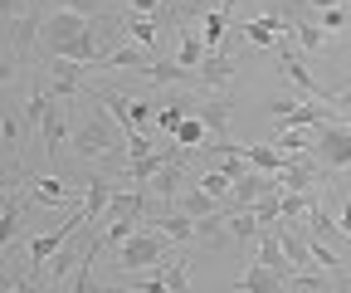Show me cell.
I'll list each match as a JSON object with an SVG mask.
<instances>
[{
	"mask_svg": "<svg viewBox=\"0 0 351 293\" xmlns=\"http://www.w3.org/2000/svg\"><path fill=\"white\" fill-rule=\"evenodd\" d=\"M39 49H44V59H73V64H93V69L103 64L93 15H83L73 5L49 10L39 20Z\"/></svg>",
	"mask_w": 351,
	"mask_h": 293,
	"instance_id": "cell-1",
	"label": "cell"
},
{
	"mask_svg": "<svg viewBox=\"0 0 351 293\" xmlns=\"http://www.w3.org/2000/svg\"><path fill=\"white\" fill-rule=\"evenodd\" d=\"M142 211H147V191H117L108 215L98 220V239L103 244H122L142 230Z\"/></svg>",
	"mask_w": 351,
	"mask_h": 293,
	"instance_id": "cell-2",
	"label": "cell"
},
{
	"mask_svg": "<svg viewBox=\"0 0 351 293\" xmlns=\"http://www.w3.org/2000/svg\"><path fill=\"white\" fill-rule=\"evenodd\" d=\"M73 147H78V161H112V166H122V156H117V128H112L108 113L88 117L83 128L73 132Z\"/></svg>",
	"mask_w": 351,
	"mask_h": 293,
	"instance_id": "cell-3",
	"label": "cell"
},
{
	"mask_svg": "<svg viewBox=\"0 0 351 293\" xmlns=\"http://www.w3.org/2000/svg\"><path fill=\"white\" fill-rule=\"evenodd\" d=\"M166 235L161 230H137L132 239H122L117 244V269H127V274H142V269H152V264H166Z\"/></svg>",
	"mask_w": 351,
	"mask_h": 293,
	"instance_id": "cell-4",
	"label": "cell"
},
{
	"mask_svg": "<svg viewBox=\"0 0 351 293\" xmlns=\"http://www.w3.org/2000/svg\"><path fill=\"white\" fill-rule=\"evenodd\" d=\"M313 161L322 166V172H346V166H351V128H346V122H337V128H317Z\"/></svg>",
	"mask_w": 351,
	"mask_h": 293,
	"instance_id": "cell-5",
	"label": "cell"
},
{
	"mask_svg": "<svg viewBox=\"0 0 351 293\" xmlns=\"http://www.w3.org/2000/svg\"><path fill=\"white\" fill-rule=\"evenodd\" d=\"M83 69H93V64H73V59H49V78H39V89L49 93L54 103H59V98H73V93H83Z\"/></svg>",
	"mask_w": 351,
	"mask_h": 293,
	"instance_id": "cell-6",
	"label": "cell"
},
{
	"mask_svg": "<svg viewBox=\"0 0 351 293\" xmlns=\"http://www.w3.org/2000/svg\"><path fill=\"white\" fill-rule=\"evenodd\" d=\"M278 239H283V255L298 274H313V244H307V220H278Z\"/></svg>",
	"mask_w": 351,
	"mask_h": 293,
	"instance_id": "cell-7",
	"label": "cell"
},
{
	"mask_svg": "<svg viewBox=\"0 0 351 293\" xmlns=\"http://www.w3.org/2000/svg\"><path fill=\"white\" fill-rule=\"evenodd\" d=\"M78 230H93V225L83 220V211H78L73 220L54 225L49 235H39V239H29V264H44V259H54V255H59V249H64V244H69V239H73Z\"/></svg>",
	"mask_w": 351,
	"mask_h": 293,
	"instance_id": "cell-8",
	"label": "cell"
},
{
	"mask_svg": "<svg viewBox=\"0 0 351 293\" xmlns=\"http://www.w3.org/2000/svg\"><path fill=\"white\" fill-rule=\"evenodd\" d=\"M244 30V39H249V45H283V39H288V20L278 15V0H269V15H258V20H249V25H239Z\"/></svg>",
	"mask_w": 351,
	"mask_h": 293,
	"instance_id": "cell-9",
	"label": "cell"
},
{
	"mask_svg": "<svg viewBox=\"0 0 351 293\" xmlns=\"http://www.w3.org/2000/svg\"><path fill=\"white\" fill-rule=\"evenodd\" d=\"M186 279H191V264H186V259H166V269H156V274L137 279L132 288H137V293H191V288H186Z\"/></svg>",
	"mask_w": 351,
	"mask_h": 293,
	"instance_id": "cell-10",
	"label": "cell"
},
{
	"mask_svg": "<svg viewBox=\"0 0 351 293\" xmlns=\"http://www.w3.org/2000/svg\"><path fill=\"white\" fill-rule=\"evenodd\" d=\"M191 117H200L205 128H210V152H230V142H225V128H230V103H225V98H205V103H195V108H191Z\"/></svg>",
	"mask_w": 351,
	"mask_h": 293,
	"instance_id": "cell-11",
	"label": "cell"
},
{
	"mask_svg": "<svg viewBox=\"0 0 351 293\" xmlns=\"http://www.w3.org/2000/svg\"><path fill=\"white\" fill-rule=\"evenodd\" d=\"M298 274L293 269H269V264H254L244 279H239V293H283Z\"/></svg>",
	"mask_w": 351,
	"mask_h": 293,
	"instance_id": "cell-12",
	"label": "cell"
},
{
	"mask_svg": "<svg viewBox=\"0 0 351 293\" xmlns=\"http://www.w3.org/2000/svg\"><path fill=\"white\" fill-rule=\"evenodd\" d=\"M234 73H239V64L234 59H225V54H210L205 64H200V73H195V89H230L234 83Z\"/></svg>",
	"mask_w": 351,
	"mask_h": 293,
	"instance_id": "cell-13",
	"label": "cell"
},
{
	"mask_svg": "<svg viewBox=\"0 0 351 293\" xmlns=\"http://www.w3.org/2000/svg\"><path fill=\"white\" fill-rule=\"evenodd\" d=\"M112 196H117V191H112V181H108V176H93V181H88V196H83V220L93 225V230H98V220L108 215Z\"/></svg>",
	"mask_w": 351,
	"mask_h": 293,
	"instance_id": "cell-14",
	"label": "cell"
},
{
	"mask_svg": "<svg viewBox=\"0 0 351 293\" xmlns=\"http://www.w3.org/2000/svg\"><path fill=\"white\" fill-rule=\"evenodd\" d=\"M156 59H152V49H142V45H117L112 54H103V64L98 69H132V73H147Z\"/></svg>",
	"mask_w": 351,
	"mask_h": 293,
	"instance_id": "cell-15",
	"label": "cell"
},
{
	"mask_svg": "<svg viewBox=\"0 0 351 293\" xmlns=\"http://www.w3.org/2000/svg\"><path fill=\"white\" fill-rule=\"evenodd\" d=\"M152 225H156L171 244H186V239H195V225H200V220H191L186 211H156V220H152Z\"/></svg>",
	"mask_w": 351,
	"mask_h": 293,
	"instance_id": "cell-16",
	"label": "cell"
},
{
	"mask_svg": "<svg viewBox=\"0 0 351 293\" xmlns=\"http://www.w3.org/2000/svg\"><path fill=\"white\" fill-rule=\"evenodd\" d=\"M176 186H181V161H166V166H161V172H156L142 191H147V196H156V200H161V211H166L171 196H176Z\"/></svg>",
	"mask_w": 351,
	"mask_h": 293,
	"instance_id": "cell-17",
	"label": "cell"
},
{
	"mask_svg": "<svg viewBox=\"0 0 351 293\" xmlns=\"http://www.w3.org/2000/svg\"><path fill=\"white\" fill-rule=\"evenodd\" d=\"M39 137H44V156H49V161H59V156H64V108H59V103L49 108V117H44Z\"/></svg>",
	"mask_w": 351,
	"mask_h": 293,
	"instance_id": "cell-18",
	"label": "cell"
},
{
	"mask_svg": "<svg viewBox=\"0 0 351 293\" xmlns=\"http://www.w3.org/2000/svg\"><path fill=\"white\" fill-rule=\"evenodd\" d=\"M244 161L254 166V172H274V176H283L288 172V152H278V147H244Z\"/></svg>",
	"mask_w": 351,
	"mask_h": 293,
	"instance_id": "cell-19",
	"label": "cell"
},
{
	"mask_svg": "<svg viewBox=\"0 0 351 293\" xmlns=\"http://www.w3.org/2000/svg\"><path fill=\"white\" fill-rule=\"evenodd\" d=\"M258 264H269V269H293L288 255H283V239H278V225H269L258 235ZM298 274V269H293Z\"/></svg>",
	"mask_w": 351,
	"mask_h": 293,
	"instance_id": "cell-20",
	"label": "cell"
},
{
	"mask_svg": "<svg viewBox=\"0 0 351 293\" xmlns=\"http://www.w3.org/2000/svg\"><path fill=\"white\" fill-rule=\"evenodd\" d=\"M29 200H39V205H64V200H73V191H69L59 176H39V181H29Z\"/></svg>",
	"mask_w": 351,
	"mask_h": 293,
	"instance_id": "cell-21",
	"label": "cell"
},
{
	"mask_svg": "<svg viewBox=\"0 0 351 293\" xmlns=\"http://www.w3.org/2000/svg\"><path fill=\"white\" fill-rule=\"evenodd\" d=\"M156 15H132L122 20V34H132V45H142V49H156Z\"/></svg>",
	"mask_w": 351,
	"mask_h": 293,
	"instance_id": "cell-22",
	"label": "cell"
},
{
	"mask_svg": "<svg viewBox=\"0 0 351 293\" xmlns=\"http://www.w3.org/2000/svg\"><path fill=\"white\" fill-rule=\"evenodd\" d=\"M181 211H186L191 220H205V215H219V200H215L210 191H200V186H195V191H186V196H181Z\"/></svg>",
	"mask_w": 351,
	"mask_h": 293,
	"instance_id": "cell-23",
	"label": "cell"
},
{
	"mask_svg": "<svg viewBox=\"0 0 351 293\" xmlns=\"http://www.w3.org/2000/svg\"><path fill=\"white\" fill-rule=\"evenodd\" d=\"M230 5H234V0H225V5H215L205 15V45H210V54L219 49V39H225V30H230Z\"/></svg>",
	"mask_w": 351,
	"mask_h": 293,
	"instance_id": "cell-24",
	"label": "cell"
},
{
	"mask_svg": "<svg viewBox=\"0 0 351 293\" xmlns=\"http://www.w3.org/2000/svg\"><path fill=\"white\" fill-rule=\"evenodd\" d=\"M20 220H25V205H20V196H10L0 205V244H10L20 235Z\"/></svg>",
	"mask_w": 351,
	"mask_h": 293,
	"instance_id": "cell-25",
	"label": "cell"
},
{
	"mask_svg": "<svg viewBox=\"0 0 351 293\" xmlns=\"http://www.w3.org/2000/svg\"><path fill=\"white\" fill-rule=\"evenodd\" d=\"M293 39H298V49H322L327 45V30L322 25H313V20H293V30H288Z\"/></svg>",
	"mask_w": 351,
	"mask_h": 293,
	"instance_id": "cell-26",
	"label": "cell"
},
{
	"mask_svg": "<svg viewBox=\"0 0 351 293\" xmlns=\"http://www.w3.org/2000/svg\"><path fill=\"white\" fill-rule=\"evenodd\" d=\"M142 78H152V83H195V78H191L181 64H176V59H156V64H152Z\"/></svg>",
	"mask_w": 351,
	"mask_h": 293,
	"instance_id": "cell-27",
	"label": "cell"
},
{
	"mask_svg": "<svg viewBox=\"0 0 351 293\" xmlns=\"http://www.w3.org/2000/svg\"><path fill=\"white\" fill-rule=\"evenodd\" d=\"M73 264H78V244H73V239H69V244H64V249H59V255H54V259H49V274H44V283H49V288H54V283H59V279H64V274H69V269H73Z\"/></svg>",
	"mask_w": 351,
	"mask_h": 293,
	"instance_id": "cell-28",
	"label": "cell"
},
{
	"mask_svg": "<svg viewBox=\"0 0 351 293\" xmlns=\"http://www.w3.org/2000/svg\"><path fill=\"white\" fill-rule=\"evenodd\" d=\"M176 142H181L186 152H191V147H210V128H205L200 117H186V122H181V132H176Z\"/></svg>",
	"mask_w": 351,
	"mask_h": 293,
	"instance_id": "cell-29",
	"label": "cell"
},
{
	"mask_svg": "<svg viewBox=\"0 0 351 293\" xmlns=\"http://www.w3.org/2000/svg\"><path fill=\"white\" fill-rule=\"evenodd\" d=\"M200 191H210L215 200H225V196H234V181H230L225 172H205V176H200Z\"/></svg>",
	"mask_w": 351,
	"mask_h": 293,
	"instance_id": "cell-30",
	"label": "cell"
},
{
	"mask_svg": "<svg viewBox=\"0 0 351 293\" xmlns=\"http://www.w3.org/2000/svg\"><path fill=\"white\" fill-rule=\"evenodd\" d=\"M0 137H5V147H10V152H20V137H25V117L5 113V122H0Z\"/></svg>",
	"mask_w": 351,
	"mask_h": 293,
	"instance_id": "cell-31",
	"label": "cell"
},
{
	"mask_svg": "<svg viewBox=\"0 0 351 293\" xmlns=\"http://www.w3.org/2000/svg\"><path fill=\"white\" fill-rule=\"evenodd\" d=\"M278 152H288V156H302V152H307V137H302L298 128H283V132H278Z\"/></svg>",
	"mask_w": 351,
	"mask_h": 293,
	"instance_id": "cell-32",
	"label": "cell"
},
{
	"mask_svg": "<svg viewBox=\"0 0 351 293\" xmlns=\"http://www.w3.org/2000/svg\"><path fill=\"white\" fill-rule=\"evenodd\" d=\"M132 15H161V0H127Z\"/></svg>",
	"mask_w": 351,
	"mask_h": 293,
	"instance_id": "cell-33",
	"label": "cell"
},
{
	"mask_svg": "<svg viewBox=\"0 0 351 293\" xmlns=\"http://www.w3.org/2000/svg\"><path fill=\"white\" fill-rule=\"evenodd\" d=\"M346 25V15H341V5L337 10H322V30H341Z\"/></svg>",
	"mask_w": 351,
	"mask_h": 293,
	"instance_id": "cell-34",
	"label": "cell"
},
{
	"mask_svg": "<svg viewBox=\"0 0 351 293\" xmlns=\"http://www.w3.org/2000/svg\"><path fill=\"white\" fill-rule=\"evenodd\" d=\"M302 5H313V10H337L341 0H302Z\"/></svg>",
	"mask_w": 351,
	"mask_h": 293,
	"instance_id": "cell-35",
	"label": "cell"
},
{
	"mask_svg": "<svg viewBox=\"0 0 351 293\" xmlns=\"http://www.w3.org/2000/svg\"><path fill=\"white\" fill-rule=\"evenodd\" d=\"M108 293H137V288H108Z\"/></svg>",
	"mask_w": 351,
	"mask_h": 293,
	"instance_id": "cell-36",
	"label": "cell"
},
{
	"mask_svg": "<svg viewBox=\"0 0 351 293\" xmlns=\"http://www.w3.org/2000/svg\"><path fill=\"white\" fill-rule=\"evenodd\" d=\"M5 293H20V288H5Z\"/></svg>",
	"mask_w": 351,
	"mask_h": 293,
	"instance_id": "cell-37",
	"label": "cell"
},
{
	"mask_svg": "<svg viewBox=\"0 0 351 293\" xmlns=\"http://www.w3.org/2000/svg\"><path fill=\"white\" fill-rule=\"evenodd\" d=\"M341 293H351V288H341Z\"/></svg>",
	"mask_w": 351,
	"mask_h": 293,
	"instance_id": "cell-38",
	"label": "cell"
}]
</instances>
